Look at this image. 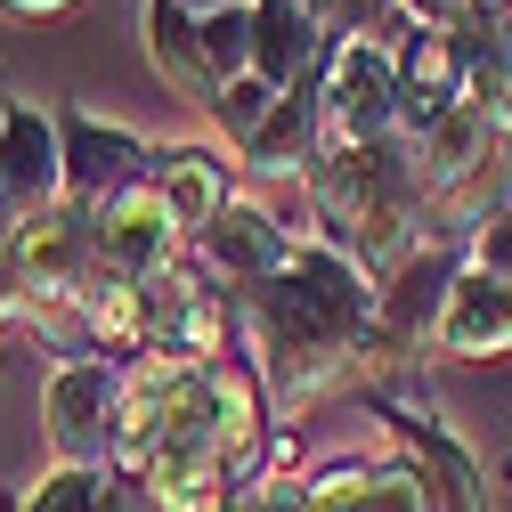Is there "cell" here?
Here are the masks:
<instances>
[{
    "label": "cell",
    "instance_id": "obj_22",
    "mask_svg": "<svg viewBox=\"0 0 512 512\" xmlns=\"http://www.w3.org/2000/svg\"><path fill=\"white\" fill-rule=\"evenodd\" d=\"M464 261H472L480 277L512 285V204H504V212H488V220L472 228V244H464Z\"/></svg>",
    "mask_w": 512,
    "mask_h": 512
},
{
    "label": "cell",
    "instance_id": "obj_25",
    "mask_svg": "<svg viewBox=\"0 0 512 512\" xmlns=\"http://www.w3.org/2000/svg\"><path fill=\"white\" fill-rule=\"evenodd\" d=\"M179 9H196V17H220V9H236V0H179Z\"/></svg>",
    "mask_w": 512,
    "mask_h": 512
},
{
    "label": "cell",
    "instance_id": "obj_3",
    "mask_svg": "<svg viewBox=\"0 0 512 512\" xmlns=\"http://www.w3.org/2000/svg\"><path fill=\"white\" fill-rule=\"evenodd\" d=\"M326 147H391L399 139V41H334L326 74Z\"/></svg>",
    "mask_w": 512,
    "mask_h": 512
},
{
    "label": "cell",
    "instance_id": "obj_18",
    "mask_svg": "<svg viewBox=\"0 0 512 512\" xmlns=\"http://www.w3.org/2000/svg\"><path fill=\"white\" fill-rule=\"evenodd\" d=\"M366 480H374L366 456H334V464H317V472L301 480V512H358V504H366Z\"/></svg>",
    "mask_w": 512,
    "mask_h": 512
},
{
    "label": "cell",
    "instance_id": "obj_14",
    "mask_svg": "<svg viewBox=\"0 0 512 512\" xmlns=\"http://www.w3.org/2000/svg\"><path fill=\"white\" fill-rule=\"evenodd\" d=\"M431 358H456V366H488V358H512V285L464 269L456 293L439 309V334H431Z\"/></svg>",
    "mask_w": 512,
    "mask_h": 512
},
{
    "label": "cell",
    "instance_id": "obj_7",
    "mask_svg": "<svg viewBox=\"0 0 512 512\" xmlns=\"http://www.w3.org/2000/svg\"><path fill=\"white\" fill-rule=\"evenodd\" d=\"M472 90V33L464 25H407L399 33V139L431 131Z\"/></svg>",
    "mask_w": 512,
    "mask_h": 512
},
{
    "label": "cell",
    "instance_id": "obj_26",
    "mask_svg": "<svg viewBox=\"0 0 512 512\" xmlns=\"http://www.w3.org/2000/svg\"><path fill=\"white\" fill-rule=\"evenodd\" d=\"M504 163H512V147H504ZM504 196H512V171H504Z\"/></svg>",
    "mask_w": 512,
    "mask_h": 512
},
{
    "label": "cell",
    "instance_id": "obj_16",
    "mask_svg": "<svg viewBox=\"0 0 512 512\" xmlns=\"http://www.w3.org/2000/svg\"><path fill=\"white\" fill-rule=\"evenodd\" d=\"M277 98H285V90H269L261 74H236V82H220V98L204 106V122L220 131V147H228V155H244V147H252V131H261V122L277 114Z\"/></svg>",
    "mask_w": 512,
    "mask_h": 512
},
{
    "label": "cell",
    "instance_id": "obj_8",
    "mask_svg": "<svg viewBox=\"0 0 512 512\" xmlns=\"http://www.w3.org/2000/svg\"><path fill=\"white\" fill-rule=\"evenodd\" d=\"M244 163L228 155V147H212V139H179V147H155V171H147V187L163 196V212H171V228L196 244L236 196H244Z\"/></svg>",
    "mask_w": 512,
    "mask_h": 512
},
{
    "label": "cell",
    "instance_id": "obj_20",
    "mask_svg": "<svg viewBox=\"0 0 512 512\" xmlns=\"http://www.w3.org/2000/svg\"><path fill=\"white\" fill-rule=\"evenodd\" d=\"M204 49H212V74H220V82L252 74V9H244V0L220 9V17H204Z\"/></svg>",
    "mask_w": 512,
    "mask_h": 512
},
{
    "label": "cell",
    "instance_id": "obj_10",
    "mask_svg": "<svg viewBox=\"0 0 512 512\" xmlns=\"http://www.w3.org/2000/svg\"><path fill=\"white\" fill-rule=\"evenodd\" d=\"M334 57V33L317 9H301V0H252V74H261L269 90H317V74H326Z\"/></svg>",
    "mask_w": 512,
    "mask_h": 512
},
{
    "label": "cell",
    "instance_id": "obj_21",
    "mask_svg": "<svg viewBox=\"0 0 512 512\" xmlns=\"http://www.w3.org/2000/svg\"><path fill=\"white\" fill-rule=\"evenodd\" d=\"M33 317H41V285H33V269H25V252L0 244V334L33 326Z\"/></svg>",
    "mask_w": 512,
    "mask_h": 512
},
{
    "label": "cell",
    "instance_id": "obj_24",
    "mask_svg": "<svg viewBox=\"0 0 512 512\" xmlns=\"http://www.w3.org/2000/svg\"><path fill=\"white\" fill-rule=\"evenodd\" d=\"M17 228H25V204L9 196V179H0V244H17Z\"/></svg>",
    "mask_w": 512,
    "mask_h": 512
},
{
    "label": "cell",
    "instance_id": "obj_9",
    "mask_svg": "<svg viewBox=\"0 0 512 512\" xmlns=\"http://www.w3.org/2000/svg\"><path fill=\"white\" fill-rule=\"evenodd\" d=\"M0 179L9 196L33 212H57L66 204V122L33 98H0Z\"/></svg>",
    "mask_w": 512,
    "mask_h": 512
},
{
    "label": "cell",
    "instance_id": "obj_2",
    "mask_svg": "<svg viewBox=\"0 0 512 512\" xmlns=\"http://www.w3.org/2000/svg\"><path fill=\"white\" fill-rule=\"evenodd\" d=\"M41 439L49 464L106 472L122 456V358H57L41 382Z\"/></svg>",
    "mask_w": 512,
    "mask_h": 512
},
{
    "label": "cell",
    "instance_id": "obj_28",
    "mask_svg": "<svg viewBox=\"0 0 512 512\" xmlns=\"http://www.w3.org/2000/svg\"><path fill=\"white\" fill-rule=\"evenodd\" d=\"M244 9H252V0H244Z\"/></svg>",
    "mask_w": 512,
    "mask_h": 512
},
{
    "label": "cell",
    "instance_id": "obj_17",
    "mask_svg": "<svg viewBox=\"0 0 512 512\" xmlns=\"http://www.w3.org/2000/svg\"><path fill=\"white\" fill-rule=\"evenodd\" d=\"M358 512H439V488H431V472L415 456H391V464H374Z\"/></svg>",
    "mask_w": 512,
    "mask_h": 512
},
{
    "label": "cell",
    "instance_id": "obj_12",
    "mask_svg": "<svg viewBox=\"0 0 512 512\" xmlns=\"http://www.w3.org/2000/svg\"><path fill=\"white\" fill-rule=\"evenodd\" d=\"M236 163H244V179H261V187H309V171L326 163V106H317V90L277 98V114L252 131V147Z\"/></svg>",
    "mask_w": 512,
    "mask_h": 512
},
{
    "label": "cell",
    "instance_id": "obj_19",
    "mask_svg": "<svg viewBox=\"0 0 512 512\" xmlns=\"http://www.w3.org/2000/svg\"><path fill=\"white\" fill-rule=\"evenodd\" d=\"M391 25L407 33V0H326L334 41H391Z\"/></svg>",
    "mask_w": 512,
    "mask_h": 512
},
{
    "label": "cell",
    "instance_id": "obj_1",
    "mask_svg": "<svg viewBox=\"0 0 512 512\" xmlns=\"http://www.w3.org/2000/svg\"><path fill=\"white\" fill-rule=\"evenodd\" d=\"M374 309H382L374 269L358 252H342L334 236H301L269 285L236 293L244 358L277 415H301L317 399L350 391V382H374V366H382Z\"/></svg>",
    "mask_w": 512,
    "mask_h": 512
},
{
    "label": "cell",
    "instance_id": "obj_6",
    "mask_svg": "<svg viewBox=\"0 0 512 512\" xmlns=\"http://www.w3.org/2000/svg\"><path fill=\"white\" fill-rule=\"evenodd\" d=\"M293 244H301V228L285 220V204H269V196H236L196 244H187V261H196L212 285L252 293V285H269V277L293 261Z\"/></svg>",
    "mask_w": 512,
    "mask_h": 512
},
{
    "label": "cell",
    "instance_id": "obj_27",
    "mask_svg": "<svg viewBox=\"0 0 512 512\" xmlns=\"http://www.w3.org/2000/svg\"><path fill=\"white\" fill-rule=\"evenodd\" d=\"M301 9H317V17H326V0H301Z\"/></svg>",
    "mask_w": 512,
    "mask_h": 512
},
{
    "label": "cell",
    "instance_id": "obj_5",
    "mask_svg": "<svg viewBox=\"0 0 512 512\" xmlns=\"http://www.w3.org/2000/svg\"><path fill=\"white\" fill-rule=\"evenodd\" d=\"M57 122H66V204L74 212H106L114 196H131V187H147L155 171V139L131 131V122H114L98 106H57Z\"/></svg>",
    "mask_w": 512,
    "mask_h": 512
},
{
    "label": "cell",
    "instance_id": "obj_15",
    "mask_svg": "<svg viewBox=\"0 0 512 512\" xmlns=\"http://www.w3.org/2000/svg\"><path fill=\"white\" fill-rule=\"evenodd\" d=\"M391 431L407 439V456L431 472V488H439V512H488V472H480V456L447 431L431 407H391Z\"/></svg>",
    "mask_w": 512,
    "mask_h": 512
},
{
    "label": "cell",
    "instance_id": "obj_11",
    "mask_svg": "<svg viewBox=\"0 0 512 512\" xmlns=\"http://www.w3.org/2000/svg\"><path fill=\"white\" fill-rule=\"evenodd\" d=\"M171 261H187V236L171 228V212H163L155 187H131V196H114V204L98 212V269L147 285V277H163Z\"/></svg>",
    "mask_w": 512,
    "mask_h": 512
},
{
    "label": "cell",
    "instance_id": "obj_23",
    "mask_svg": "<svg viewBox=\"0 0 512 512\" xmlns=\"http://www.w3.org/2000/svg\"><path fill=\"white\" fill-rule=\"evenodd\" d=\"M66 9H74V0H0V17H17V25H49Z\"/></svg>",
    "mask_w": 512,
    "mask_h": 512
},
{
    "label": "cell",
    "instance_id": "obj_13",
    "mask_svg": "<svg viewBox=\"0 0 512 512\" xmlns=\"http://www.w3.org/2000/svg\"><path fill=\"white\" fill-rule=\"evenodd\" d=\"M139 49L147 66L163 74L171 98L187 106H212L220 98V74H212V49H204V17L179 9V0H139Z\"/></svg>",
    "mask_w": 512,
    "mask_h": 512
},
{
    "label": "cell",
    "instance_id": "obj_4",
    "mask_svg": "<svg viewBox=\"0 0 512 512\" xmlns=\"http://www.w3.org/2000/svg\"><path fill=\"white\" fill-rule=\"evenodd\" d=\"M228 326H236V309L196 261H171L163 277L139 285V358L155 350V358L212 366V358H228Z\"/></svg>",
    "mask_w": 512,
    "mask_h": 512
}]
</instances>
